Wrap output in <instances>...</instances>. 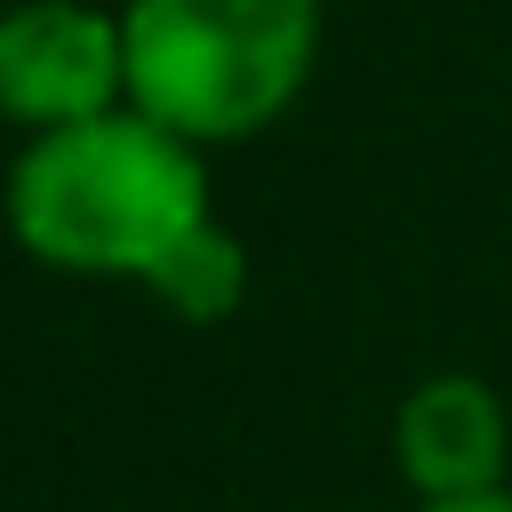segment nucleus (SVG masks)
I'll list each match as a JSON object with an SVG mask.
<instances>
[{
    "label": "nucleus",
    "mask_w": 512,
    "mask_h": 512,
    "mask_svg": "<svg viewBox=\"0 0 512 512\" xmlns=\"http://www.w3.org/2000/svg\"><path fill=\"white\" fill-rule=\"evenodd\" d=\"M8 224L56 272L152 280V264L208 224L200 144L120 104L80 128H48L8 168Z\"/></svg>",
    "instance_id": "1"
},
{
    "label": "nucleus",
    "mask_w": 512,
    "mask_h": 512,
    "mask_svg": "<svg viewBox=\"0 0 512 512\" xmlns=\"http://www.w3.org/2000/svg\"><path fill=\"white\" fill-rule=\"evenodd\" d=\"M128 104L184 144L280 120L320 56V0H128Z\"/></svg>",
    "instance_id": "2"
},
{
    "label": "nucleus",
    "mask_w": 512,
    "mask_h": 512,
    "mask_svg": "<svg viewBox=\"0 0 512 512\" xmlns=\"http://www.w3.org/2000/svg\"><path fill=\"white\" fill-rule=\"evenodd\" d=\"M128 104V32L88 0H24L0 16V112L32 136Z\"/></svg>",
    "instance_id": "3"
},
{
    "label": "nucleus",
    "mask_w": 512,
    "mask_h": 512,
    "mask_svg": "<svg viewBox=\"0 0 512 512\" xmlns=\"http://www.w3.org/2000/svg\"><path fill=\"white\" fill-rule=\"evenodd\" d=\"M400 472L424 504H456V496H496L504 488V456H512V416L480 376H424L400 400L392 424Z\"/></svg>",
    "instance_id": "4"
},
{
    "label": "nucleus",
    "mask_w": 512,
    "mask_h": 512,
    "mask_svg": "<svg viewBox=\"0 0 512 512\" xmlns=\"http://www.w3.org/2000/svg\"><path fill=\"white\" fill-rule=\"evenodd\" d=\"M176 320H192V328H208V320H224L232 304H240V288H248V256H240V240L208 216L200 232H184L160 264H152V280H144Z\"/></svg>",
    "instance_id": "5"
},
{
    "label": "nucleus",
    "mask_w": 512,
    "mask_h": 512,
    "mask_svg": "<svg viewBox=\"0 0 512 512\" xmlns=\"http://www.w3.org/2000/svg\"><path fill=\"white\" fill-rule=\"evenodd\" d=\"M424 512H512V488H496V496H456V504H424Z\"/></svg>",
    "instance_id": "6"
}]
</instances>
